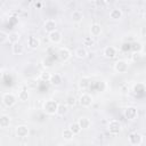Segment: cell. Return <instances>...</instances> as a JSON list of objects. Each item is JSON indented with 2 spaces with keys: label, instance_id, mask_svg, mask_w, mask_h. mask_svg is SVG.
<instances>
[{
  "label": "cell",
  "instance_id": "1",
  "mask_svg": "<svg viewBox=\"0 0 146 146\" xmlns=\"http://www.w3.org/2000/svg\"><path fill=\"white\" fill-rule=\"evenodd\" d=\"M58 103L54 99H47L42 103V111L48 115H55L57 112Z\"/></svg>",
  "mask_w": 146,
  "mask_h": 146
},
{
  "label": "cell",
  "instance_id": "2",
  "mask_svg": "<svg viewBox=\"0 0 146 146\" xmlns=\"http://www.w3.org/2000/svg\"><path fill=\"white\" fill-rule=\"evenodd\" d=\"M1 102H2V104H3L6 107H9V108H10V107L15 106V104L17 103V97H16L13 92H6V94L2 95Z\"/></svg>",
  "mask_w": 146,
  "mask_h": 146
},
{
  "label": "cell",
  "instance_id": "3",
  "mask_svg": "<svg viewBox=\"0 0 146 146\" xmlns=\"http://www.w3.org/2000/svg\"><path fill=\"white\" fill-rule=\"evenodd\" d=\"M107 130L111 135H117L122 130V123L119 120H111L107 124Z\"/></svg>",
  "mask_w": 146,
  "mask_h": 146
},
{
  "label": "cell",
  "instance_id": "4",
  "mask_svg": "<svg viewBox=\"0 0 146 146\" xmlns=\"http://www.w3.org/2000/svg\"><path fill=\"white\" fill-rule=\"evenodd\" d=\"M123 115H124V117H125L127 120L133 121V120H136L137 116H138V110H137V107H135V106H128V107L124 108Z\"/></svg>",
  "mask_w": 146,
  "mask_h": 146
},
{
  "label": "cell",
  "instance_id": "5",
  "mask_svg": "<svg viewBox=\"0 0 146 146\" xmlns=\"http://www.w3.org/2000/svg\"><path fill=\"white\" fill-rule=\"evenodd\" d=\"M129 68V62L125 59H119L114 63V71L117 73H125Z\"/></svg>",
  "mask_w": 146,
  "mask_h": 146
},
{
  "label": "cell",
  "instance_id": "6",
  "mask_svg": "<svg viewBox=\"0 0 146 146\" xmlns=\"http://www.w3.org/2000/svg\"><path fill=\"white\" fill-rule=\"evenodd\" d=\"M57 57L60 62H67L71 57H72V52L68 48L66 47H63V48H59L58 51H57Z\"/></svg>",
  "mask_w": 146,
  "mask_h": 146
},
{
  "label": "cell",
  "instance_id": "7",
  "mask_svg": "<svg viewBox=\"0 0 146 146\" xmlns=\"http://www.w3.org/2000/svg\"><path fill=\"white\" fill-rule=\"evenodd\" d=\"M92 103H94V98H92V96L91 95H89V94H82L81 96H80V98H79V104L82 106V107H90L91 105H92Z\"/></svg>",
  "mask_w": 146,
  "mask_h": 146
},
{
  "label": "cell",
  "instance_id": "8",
  "mask_svg": "<svg viewBox=\"0 0 146 146\" xmlns=\"http://www.w3.org/2000/svg\"><path fill=\"white\" fill-rule=\"evenodd\" d=\"M128 140H129V143L131 145L139 146V145H141V143L144 140V137H143V135H140L138 132H131L129 135V137H128Z\"/></svg>",
  "mask_w": 146,
  "mask_h": 146
},
{
  "label": "cell",
  "instance_id": "9",
  "mask_svg": "<svg viewBox=\"0 0 146 146\" xmlns=\"http://www.w3.org/2000/svg\"><path fill=\"white\" fill-rule=\"evenodd\" d=\"M103 55H104V57L107 58V59H113V58H115L116 55H117V49H116L114 46H107V47L104 48Z\"/></svg>",
  "mask_w": 146,
  "mask_h": 146
},
{
  "label": "cell",
  "instance_id": "10",
  "mask_svg": "<svg viewBox=\"0 0 146 146\" xmlns=\"http://www.w3.org/2000/svg\"><path fill=\"white\" fill-rule=\"evenodd\" d=\"M43 30L48 34L51 33V32H54V31H56L57 30V23H56V21L55 19H51V18L46 19L44 23H43Z\"/></svg>",
  "mask_w": 146,
  "mask_h": 146
},
{
  "label": "cell",
  "instance_id": "11",
  "mask_svg": "<svg viewBox=\"0 0 146 146\" xmlns=\"http://www.w3.org/2000/svg\"><path fill=\"white\" fill-rule=\"evenodd\" d=\"M15 133H16V136H17L18 138H25V137L29 136V133H30V129H29L27 125H25V124H21V125H17V127H16V129H15Z\"/></svg>",
  "mask_w": 146,
  "mask_h": 146
},
{
  "label": "cell",
  "instance_id": "12",
  "mask_svg": "<svg viewBox=\"0 0 146 146\" xmlns=\"http://www.w3.org/2000/svg\"><path fill=\"white\" fill-rule=\"evenodd\" d=\"M48 39H49L50 42H52L55 44H58L63 40V34H62L60 31L56 30V31H54V32H51V33L48 34Z\"/></svg>",
  "mask_w": 146,
  "mask_h": 146
},
{
  "label": "cell",
  "instance_id": "13",
  "mask_svg": "<svg viewBox=\"0 0 146 146\" xmlns=\"http://www.w3.org/2000/svg\"><path fill=\"white\" fill-rule=\"evenodd\" d=\"M76 122H78V124L80 125V128L82 130H87L91 127V120L88 116H80Z\"/></svg>",
  "mask_w": 146,
  "mask_h": 146
},
{
  "label": "cell",
  "instance_id": "14",
  "mask_svg": "<svg viewBox=\"0 0 146 146\" xmlns=\"http://www.w3.org/2000/svg\"><path fill=\"white\" fill-rule=\"evenodd\" d=\"M74 56H75L76 58H79V59H84V58H87V57H88V50H87V48L83 47V46L78 47V48L75 49V51H74Z\"/></svg>",
  "mask_w": 146,
  "mask_h": 146
},
{
  "label": "cell",
  "instance_id": "15",
  "mask_svg": "<svg viewBox=\"0 0 146 146\" xmlns=\"http://www.w3.org/2000/svg\"><path fill=\"white\" fill-rule=\"evenodd\" d=\"M108 16H110V19H112V21H120L122 18V16H123V13H122V10L120 8H113L110 11Z\"/></svg>",
  "mask_w": 146,
  "mask_h": 146
},
{
  "label": "cell",
  "instance_id": "16",
  "mask_svg": "<svg viewBox=\"0 0 146 146\" xmlns=\"http://www.w3.org/2000/svg\"><path fill=\"white\" fill-rule=\"evenodd\" d=\"M103 32V29H102V25L98 24V23H94L90 25V34L91 36H99Z\"/></svg>",
  "mask_w": 146,
  "mask_h": 146
},
{
  "label": "cell",
  "instance_id": "17",
  "mask_svg": "<svg viewBox=\"0 0 146 146\" xmlns=\"http://www.w3.org/2000/svg\"><path fill=\"white\" fill-rule=\"evenodd\" d=\"M40 46V40L35 35H31L27 38V47L31 49H36Z\"/></svg>",
  "mask_w": 146,
  "mask_h": 146
},
{
  "label": "cell",
  "instance_id": "18",
  "mask_svg": "<svg viewBox=\"0 0 146 146\" xmlns=\"http://www.w3.org/2000/svg\"><path fill=\"white\" fill-rule=\"evenodd\" d=\"M49 82H50V84H51V86L58 87V86H60V84H62V82H63V76H62L59 73H54V74H51Z\"/></svg>",
  "mask_w": 146,
  "mask_h": 146
},
{
  "label": "cell",
  "instance_id": "19",
  "mask_svg": "<svg viewBox=\"0 0 146 146\" xmlns=\"http://www.w3.org/2000/svg\"><path fill=\"white\" fill-rule=\"evenodd\" d=\"M11 51H13L14 55H22V54L25 51V47H24V44L19 41V42H17V43L11 44Z\"/></svg>",
  "mask_w": 146,
  "mask_h": 146
},
{
  "label": "cell",
  "instance_id": "20",
  "mask_svg": "<svg viewBox=\"0 0 146 146\" xmlns=\"http://www.w3.org/2000/svg\"><path fill=\"white\" fill-rule=\"evenodd\" d=\"M10 123H11V119H10L9 115H7V114H1L0 115V128L6 129L10 125Z\"/></svg>",
  "mask_w": 146,
  "mask_h": 146
},
{
  "label": "cell",
  "instance_id": "21",
  "mask_svg": "<svg viewBox=\"0 0 146 146\" xmlns=\"http://www.w3.org/2000/svg\"><path fill=\"white\" fill-rule=\"evenodd\" d=\"M71 19L73 21V23H80V22H82V19H83V14H82V11H80V10H78V9L73 10L72 14H71Z\"/></svg>",
  "mask_w": 146,
  "mask_h": 146
},
{
  "label": "cell",
  "instance_id": "22",
  "mask_svg": "<svg viewBox=\"0 0 146 146\" xmlns=\"http://www.w3.org/2000/svg\"><path fill=\"white\" fill-rule=\"evenodd\" d=\"M68 110H70V107H68L66 104H58L56 115H58V116H64V115H66V114L68 113Z\"/></svg>",
  "mask_w": 146,
  "mask_h": 146
},
{
  "label": "cell",
  "instance_id": "23",
  "mask_svg": "<svg viewBox=\"0 0 146 146\" xmlns=\"http://www.w3.org/2000/svg\"><path fill=\"white\" fill-rule=\"evenodd\" d=\"M19 40H21V34H19L18 32H11V33H9L8 41H9L11 44L19 42Z\"/></svg>",
  "mask_w": 146,
  "mask_h": 146
},
{
  "label": "cell",
  "instance_id": "24",
  "mask_svg": "<svg viewBox=\"0 0 146 146\" xmlns=\"http://www.w3.org/2000/svg\"><path fill=\"white\" fill-rule=\"evenodd\" d=\"M62 137H63L64 140H66V141H71V140L74 138V135L72 133V131H71L68 128H66V129H64V130L62 131Z\"/></svg>",
  "mask_w": 146,
  "mask_h": 146
},
{
  "label": "cell",
  "instance_id": "25",
  "mask_svg": "<svg viewBox=\"0 0 146 146\" xmlns=\"http://www.w3.org/2000/svg\"><path fill=\"white\" fill-rule=\"evenodd\" d=\"M89 86H90V79L89 78L84 76V78L80 79V81H79V88L80 89H87V88H89Z\"/></svg>",
  "mask_w": 146,
  "mask_h": 146
},
{
  "label": "cell",
  "instance_id": "26",
  "mask_svg": "<svg viewBox=\"0 0 146 146\" xmlns=\"http://www.w3.org/2000/svg\"><path fill=\"white\" fill-rule=\"evenodd\" d=\"M68 129L72 131V133L75 136V135H79L80 132H81V128H80V125L78 124V122H72L70 125H68Z\"/></svg>",
  "mask_w": 146,
  "mask_h": 146
},
{
  "label": "cell",
  "instance_id": "27",
  "mask_svg": "<svg viewBox=\"0 0 146 146\" xmlns=\"http://www.w3.org/2000/svg\"><path fill=\"white\" fill-rule=\"evenodd\" d=\"M131 50L133 52H140L143 50V43L139 41H135L131 43Z\"/></svg>",
  "mask_w": 146,
  "mask_h": 146
},
{
  "label": "cell",
  "instance_id": "28",
  "mask_svg": "<svg viewBox=\"0 0 146 146\" xmlns=\"http://www.w3.org/2000/svg\"><path fill=\"white\" fill-rule=\"evenodd\" d=\"M18 100H21V102H26L27 99H29V91L27 90H25V89H22V90H19V92H18Z\"/></svg>",
  "mask_w": 146,
  "mask_h": 146
},
{
  "label": "cell",
  "instance_id": "29",
  "mask_svg": "<svg viewBox=\"0 0 146 146\" xmlns=\"http://www.w3.org/2000/svg\"><path fill=\"white\" fill-rule=\"evenodd\" d=\"M83 47H92L95 44V41H94V38L90 35V36H84L83 38Z\"/></svg>",
  "mask_w": 146,
  "mask_h": 146
},
{
  "label": "cell",
  "instance_id": "30",
  "mask_svg": "<svg viewBox=\"0 0 146 146\" xmlns=\"http://www.w3.org/2000/svg\"><path fill=\"white\" fill-rule=\"evenodd\" d=\"M76 103H78V100H76V98L74 97V96H68L67 98H66V105L68 106V107H73V106H75L76 105Z\"/></svg>",
  "mask_w": 146,
  "mask_h": 146
},
{
  "label": "cell",
  "instance_id": "31",
  "mask_svg": "<svg viewBox=\"0 0 146 146\" xmlns=\"http://www.w3.org/2000/svg\"><path fill=\"white\" fill-rule=\"evenodd\" d=\"M50 76H51V73H50V72H48V71H43V72L40 74V80L43 81V82H49Z\"/></svg>",
  "mask_w": 146,
  "mask_h": 146
},
{
  "label": "cell",
  "instance_id": "32",
  "mask_svg": "<svg viewBox=\"0 0 146 146\" xmlns=\"http://www.w3.org/2000/svg\"><path fill=\"white\" fill-rule=\"evenodd\" d=\"M8 38H9V34L2 30H0V44H3L8 41Z\"/></svg>",
  "mask_w": 146,
  "mask_h": 146
},
{
  "label": "cell",
  "instance_id": "33",
  "mask_svg": "<svg viewBox=\"0 0 146 146\" xmlns=\"http://www.w3.org/2000/svg\"><path fill=\"white\" fill-rule=\"evenodd\" d=\"M141 57H143V55H141L140 52H132V55H131V59H132L133 62L139 60Z\"/></svg>",
  "mask_w": 146,
  "mask_h": 146
},
{
  "label": "cell",
  "instance_id": "34",
  "mask_svg": "<svg viewBox=\"0 0 146 146\" xmlns=\"http://www.w3.org/2000/svg\"><path fill=\"white\" fill-rule=\"evenodd\" d=\"M95 5L98 6V7H100V6H105V5H106V1H99V0H96V1H95Z\"/></svg>",
  "mask_w": 146,
  "mask_h": 146
},
{
  "label": "cell",
  "instance_id": "35",
  "mask_svg": "<svg viewBox=\"0 0 146 146\" xmlns=\"http://www.w3.org/2000/svg\"><path fill=\"white\" fill-rule=\"evenodd\" d=\"M34 6H35L36 8H40V7L42 6V3H41V2H35V3H34Z\"/></svg>",
  "mask_w": 146,
  "mask_h": 146
},
{
  "label": "cell",
  "instance_id": "36",
  "mask_svg": "<svg viewBox=\"0 0 146 146\" xmlns=\"http://www.w3.org/2000/svg\"><path fill=\"white\" fill-rule=\"evenodd\" d=\"M140 33H141V36L144 38V36H145V27H141V31H140Z\"/></svg>",
  "mask_w": 146,
  "mask_h": 146
}]
</instances>
